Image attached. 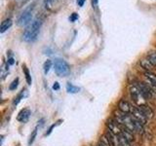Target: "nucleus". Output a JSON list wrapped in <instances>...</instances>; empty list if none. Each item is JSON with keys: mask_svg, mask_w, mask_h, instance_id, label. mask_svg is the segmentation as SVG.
I'll use <instances>...</instances> for the list:
<instances>
[{"mask_svg": "<svg viewBox=\"0 0 156 146\" xmlns=\"http://www.w3.org/2000/svg\"><path fill=\"white\" fill-rule=\"evenodd\" d=\"M140 63V66L143 68H144L146 71H151V69H152L153 66H154L152 63L147 60V58H144V60H141Z\"/></svg>", "mask_w": 156, "mask_h": 146, "instance_id": "nucleus-13", "label": "nucleus"}, {"mask_svg": "<svg viewBox=\"0 0 156 146\" xmlns=\"http://www.w3.org/2000/svg\"><path fill=\"white\" fill-rule=\"evenodd\" d=\"M28 1V0H23V3H26V2H27Z\"/></svg>", "mask_w": 156, "mask_h": 146, "instance_id": "nucleus-27", "label": "nucleus"}, {"mask_svg": "<svg viewBox=\"0 0 156 146\" xmlns=\"http://www.w3.org/2000/svg\"><path fill=\"white\" fill-rule=\"evenodd\" d=\"M107 129L108 130L112 131L115 134L120 135L122 134V130H123V127H122L118 122H117L115 119H109L107 121Z\"/></svg>", "mask_w": 156, "mask_h": 146, "instance_id": "nucleus-6", "label": "nucleus"}, {"mask_svg": "<svg viewBox=\"0 0 156 146\" xmlns=\"http://www.w3.org/2000/svg\"><path fill=\"white\" fill-rule=\"evenodd\" d=\"M26 92H27V91H23V90L21 94H20V95L16 97V99H15V100H14V104H15V105H17V104L19 103V102L22 100L23 97H24V94H26Z\"/></svg>", "mask_w": 156, "mask_h": 146, "instance_id": "nucleus-20", "label": "nucleus"}, {"mask_svg": "<svg viewBox=\"0 0 156 146\" xmlns=\"http://www.w3.org/2000/svg\"><path fill=\"white\" fill-rule=\"evenodd\" d=\"M12 26V19H6L1 23V26H0V32L3 33L11 27Z\"/></svg>", "mask_w": 156, "mask_h": 146, "instance_id": "nucleus-12", "label": "nucleus"}, {"mask_svg": "<svg viewBox=\"0 0 156 146\" xmlns=\"http://www.w3.org/2000/svg\"><path fill=\"white\" fill-rule=\"evenodd\" d=\"M53 89L55 90V91H58V89H60V85H58V82H56L55 84H54V86H53Z\"/></svg>", "mask_w": 156, "mask_h": 146, "instance_id": "nucleus-24", "label": "nucleus"}, {"mask_svg": "<svg viewBox=\"0 0 156 146\" xmlns=\"http://www.w3.org/2000/svg\"><path fill=\"white\" fill-rule=\"evenodd\" d=\"M36 135H37V128L34 129L33 131H32V134H30V137H29V140H28V145H31V144L34 142V140H35Z\"/></svg>", "mask_w": 156, "mask_h": 146, "instance_id": "nucleus-18", "label": "nucleus"}, {"mask_svg": "<svg viewBox=\"0 0 156 146\" xmlns=\"http://www.w3.org/2000/svg\"><path fill=\"white\" fill-rule=\"evenodd\" d=\"M66 91L68 92H70V94H75L78 91H79V88L78 87H75L74 85H72L71 83H67L66 85Z\"/></svg>", "mask_w": 156, "mask_h": 146, "instance_id": "nucleus-16", "label": "nucleus"}, {"mask_svg": "<svg viewBox=\"0 0 156 146\" xmlns=\"http://www.w3.org/2000/svg\"><path fill=\"white\" fill-rule=\"evenodd\" d=\"M144 78H145V82L156 92V74H154L151 71H145Z\"/></svg>", "mask_w": 156, "mask_h": 146, "instance_id": "nucleus-8", "label": "nucleus"}, {"mask_svg": "<svg viewBox=\"0 0 156 146\" xmlns=\"http://www.w3.org/2000/svg\"><path fill=\"white\" fill-rule=\"evenodd\" d=\"M53 2H54V0H44V3H45L46 8H50L52 6Z\"/></svg>", "mask_w": 156, "mask_h": 146, "instance_id": "nucleus-21", "label": "nucleus"}, {"mask_svg": "<svg viewBox=\"0 0 156 146\" xmlns=\"http://www.w3.org/2000/svg\"><path fill=\"white\" fill-rule=\"evenodd\" d=\"M54 67H55V72L57 73V75L61 76V77H65L67 76L70 72V67L68 65V63L61 60V58H57L54 62Z\"/></svg>", "mask_w": 156, "mask_h": 146, "instance_id": "nucleus-3", "label": "nucleus"}, {"mask_svg": "<svg viewBox=\"0 0 156 146\" xmlns=\"http://www.w3.org/2000/svg\"><path fill=\"white\" fill-rule=\"evenodd\" d=\"M129 92L132 99L134 100L136 104H138V106L145 103V99L144 97L139 86L136 84H131L129 86Z\"/></svg>", "mask_w": 156, "mask_h": 146, "instance_id": "nucleus-2", "label": "nucleus"}, {"mask_svg": "<svg viewBox=\"0 0 156 146\" xmlns=\"http://www.w3.org/2000/svg\"><path fill=\"white\" fill-rule=\"evenodd\" d=\"M85 1H86V0H77V4H78V6L82 7L83 5H84Z\"/></svg>", "mask_w": 156, "mask_h": 146, "instance_id": "nucleus-23", "label": "nucleus"}, {"mask_svg": "<svg viewBox=\"0 0 156 146\" xmlns=\"http://www.w3.org/2000/svg\"><path fill=\"white\" fill-rule=\"evenodd\" d=\"M29 117H30V110L26 108V109H23L21 112H20L17 119L19 122H21V123H26V122L28 121Z\"/></svg>", "mask_w": 156, "mask_h": 146, "instance_id": "nucleus-10", "label": "nucleus"}, {"mask_svg": "<svg viewBox=\"0 0 156 146\" xmlns=\"http://www.w3.org/2000/svg\"><path fill=\"white\" fill-rule=\"evenodd\" d=\"M139 108L141 110V112L144 114V116L146 117L147 119H151V118H153V115H154V112L153 110L150 108V107L147 105V104H141L139 106Z\"/></svg>", "mask_w": 156, "mask_h": 146, "instance_id": "nucleus-11", "label": "nucleus"}, {"mask_svg": "<svg viewBox=\"0 0 156 146\" xmlns=\"http://www.w3.org/2000/svg\"><path fill=\"white\" fill-rule=\"evenodd\" d=\"M23 70L24 75H26V79H27V84H28V85H31L32 80H31L30 73H29V71H28V69H27V67L26 65H23Z\"/></svg>", "mask_w": 156, "mask_h": 146, "instance_id": "nucleus-15", "label": "nucleus"}, {"mask_svg": "<svg viewBox=\"0 0 156 146\" xmlns=\"http://www.w3.org/2000/svg\"><path fill=\"white\" fill-rule=\"evenodd\" d=\"M41 24H42V22L39 19H34L31 23V24H29L23 32V37L24 40L27 42H32L35 40L39 34V31H40Z\"/></svg>", "mask_w": 156, "mask_h": 146, "instance_id": "nucleus-1", "label": "nucleus"}, {"mask_svg": "<svg viewBox=\"0 0 156 146\" xmlns=\"http://www.w3.org/2000/svg\"><path fill=\"white\" fill-rule=\"evenodd\" d=\"M136 85L139 86L141 94H143V96L145 99H150L151 97H152L153 94L156 92L146 82H138L136 83Z\"/></svg>", "mask_w": 156, "mask_h": 146, "instance_id": "nucleus-4", "label": "nucleus"}, {"mask_svg": "<svg viewBox=\"0 0 156 146\" xmlns=\"http://www.w3.org/2000/svg\"><path fill=\"white\" fill-rule=\"evenodd\" d=\"M146 58L152 63L154 66H156V52H150L147 54L146 56Z\"/></svg>", "mask_w": 156, "mask_h": 146, "instance_id": "nucleus-14", "label": "nucleus"}, {"mask_svg": "<svg viewBox=\"0 0 156 146\" xmlns=\"http://www.w3.org/2000/svg\"><path fill=\"white\" fill-rule=\"evenodd\" d=\"M14 62H15V61H14V58L13 57H10V58H8V61H7V63L9 65H12V64H14Z\"/></svg>", "mask_w": 156, "mask_h": 146, "instance_id": "nucleus-25", "label": "nucleus"}, {"mask_svg": "<svg viewBox=\"0 0 156 146\" xmlns=\"http://www.w3.org/2000/svg\"><path fill=\"white\" fill-rule=\"evenodd\" d=\"M118 109L123 112V113L130 114L131 109H132V105L129 103V101H127L126 99H121L118 103Z\"/></svg>", "mask_w": 156, "mask_h": 146, "instance_id": "nucleus-9", "label": "nucleus"}, {"mask_svg": "<svg viewBox=\"0 0 156 146\" xmlns=\"http://www.w3.org/2000/svg\"><path fill=\"white\" fill-rule=\"evenodd\" d=\"M31 10H32L31 6L29 8H27V10H24V11L23 12V14L18 19V24H20V26H26V24H27L29 22L31 21V16H32Z\"/></svg>", "mask_w": 156, "mask_h": 146, "instance_id": "nucleus-7", "label": "nucleus"}, {"mask_svg": "<svg viewBox=\"0 0 156 146\" xmlns=\"http://www.w3.org/2000/svg\"><path fill=\"white\" fill-rule=\"evenodd\" d=\"M78 19V15L76 14V13H73L72 15H71V16L69 17V19H70V22H75L76 21V19Z\"/></svg>", "mask_w": 156, "mask_h": 146, "instance_id": "nucleus-22", "label": "nucleus"}, {"mask_svg": "<svg viewBox=\"0 0 156 146\" xmlns=\"http://www.w3.org/2000/svg\"><path fill=\"white\" fill-rule=\"evenodd\" d=\"M19 86V78H16L12 83H11V85L9 86V90L10 91H15L18 88Z\"/></svg>", "mask_w": 156, "mask_h": 146, "instance_id": "nucleus-19", "label": "nucleus"}, {"mask_svg": "<svg viewBox=\"0 0 156 146\" xmlns=\"http://www.w3.org/2000/svg\"><path fill=\"white\" fill-rule=\"evenodd\" d=\"M130 114L134 117V118L140 122V124H143V125H145V123L147 122V118L144 116V114L141 112V110L139 108V106L138 107H136V106H132V109H131V112H130Z\"/></svg>", "mask_w": 156, "mask_h": 146, "instance_id": "nucleus-5", "label": "nucleus"}, {"mask_svg": "<svg viewBox=\"0 0 156 146\" xmlns=\"http://www.w3.org/2000/svg\"><path fill=\"white\" fill-rule=\"evenodd\" d=\"M92 4H93V7H97L98 0H92Z\"/></svg>", "mask_w": 156, "mask_h": 146, "instance_id": "nucleus-26", "label": "nucleus"}, {"mask_svg": "<svg viewBox=\"0 0 156 146\" xmlns=\"http://www.w3.org/2000/svg\"><path fill=\"white\" fill-rule=\"evenodd\" d=\"M98 146H101V145H100V144H98Z\"/></svg>", "mask_w": 156, "mask_h": 146, "instance_id": "nucleus-28", "label": "nucleus"}, {"mask_svg": "<svg viewBox=\"0 0 156 146\" xmlns=\"http://www.w3.org/2000/svg\"><path fill=\"white\" fill-rule=\"evenodd\" d=\"M52 61L50 60H47L45 62H44V65H43V69H44V72H45V74H47V73L49 72V70L51 69L52 67Z\"/></svg>", "mask_w": 156, "mask_h": 146, "instance_id": "nucleus-17", "label": "nucleus"}]
</instances>
